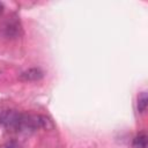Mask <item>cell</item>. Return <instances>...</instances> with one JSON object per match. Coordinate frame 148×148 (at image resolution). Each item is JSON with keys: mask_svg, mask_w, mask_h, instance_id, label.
Instances as JSON below:
<instances>
[{"mask_svg": "<svg viewBox=\"0 0 148 148\" xmlns=\"http://www.w3.org/2000/svg\"><path fill=\"white\" fill-rule=\"evenodd\" d=\"M24 114L15 110H0V124L9 130H23Z\"/></svg>", "mask_w": 148, "mask_h": 148, "instance_id": "cell-1", "label": "cell"}, {"mask_svg": "<svg viewBox=\"0 0 148 148\" xmlns=\"http://www.w3.org/2000/svg\"><path fill=\"white\" fill-rule=\"evenodd\" d=\"M43 77V72L39 68H29L21 73V81H37Z\"/></svg>", "mask_w": 148, "mask_h": 148, "instance_id": "cell-2", "label": "cell"}, {"mask_svg": "<svg viewBox=\"0 0 148 148\" xmlns=\"http://www.w3.org/2000/svg\"><path fill=\"white\" fill-rule=\"evenodd\" d=\"M18 24L17 22H13V21H8L6 27H5V32H6V36L8 37H16L18 35Z\"/></svg>", "mask_w": 148, "mask_h": 148, "instance_id": "cell-3", "label": "cell"}, {"mask_svg": "<svg viewBox=\"0 0 148 148\" xmlns=\"http://www.w3.org/2000/svg\"><path fill=\"white\" fill-rule=\"evenodd\" d=\"M147 105H148V97H147V92L142 91L139 96H138V111L140 113H143L147 110Z\"/></svg>", "mask_w": 148, "mask_h": 148, "instance_id": "cell-4", "label": "cell"}, {"mask_svg": "<svg viewBox=\"0 0 148 148\" xmlns=\"http://www.w3.org/2000/svg\"><path fill=\"white\" fill-rule=\"evenodd\" d=\"M133 146L135 148H147V134L139 133L133 140Z\"/></svg>", "mask_w": 148, "mask_h": 148, "instance_id": "cell-5", "label": "cell"}, {"mask_svg": "<svg viewBox=\"0 0 148 148\" xmlns=\"http://www.w3.org/2000/svg\"><path fill=\"white\" fill-rule=\"evenodd\" d=\"M3 148H17V146H16V143H15V142H13V141H10V142H8V143H6Z\"/></svg>", "mask_w": 148, "mask_h": 148, "instance_id": "cell-6", "label": "cell"}, {"mask_svg": "<svg viewBox=\"0 0 148 148\" xmlns=\"http://www.w3.org/2000/svg\"><path fill=\"white\" fill-rule=\"evenodd\" d=\"M2 10H3V5L2 2H0V13H2Z\"/></svg>", "mask_w": 148, "mask_h": 148, "instance_id": "cell-7", "label": "cell"}]
</instances>
